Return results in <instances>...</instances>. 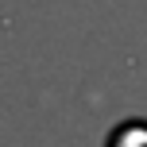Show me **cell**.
<instances>
[{
    "label": "cell",
    "instance_id": "obj_1",
    "mask_svg": "<svg viewBox=\"0 0 147 147\" xmlns=\"http://www.w3.org/2000/svg\"><path fill=\"white\" fill-rule=\"evenodd\" d=\"M105 147H147V120H120L109 132V143Z\"/></svg>",
    "mask_w": 147,
    "mask_h": 147
}]
</instances>
